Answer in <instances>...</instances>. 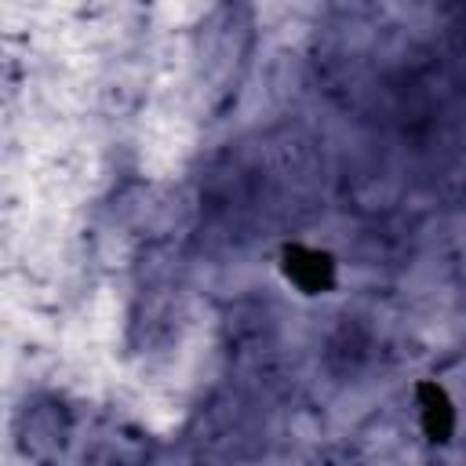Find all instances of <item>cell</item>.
<instances>
[{"label": "cell", "instance_id": "2", "mask_svg": "<svg viewBox=\"0 0 466 466\" xmlns=\"http://www.w3.org/2000/svg\"><path fill=\"white\" fill-rule=\"evenodd\" d=\"M419 415H422V430L430 441H448L455 430V408L448 400V393L437 382H422L419 386Z\"/></svg>", "mask_w": 466, "mask_h": 466}, {"label": "cell", "instance_id": "1", "mask_svg": "<svg viewBox=\"0 0 466 466\" xmlns=\"http://www.w3.org/2000/svg\"><path fill=\"white\" fill-rule=\"evenodd\" d=\"M284 277L306 291V295H317V291H328L335 284V262L328 251H317V248H306V244H291L284 248Z\"/></svg>", "mask_w": 466, "mask_h": 466}]
</instances>
